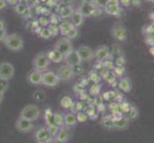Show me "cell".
<instances>
[{
  "label": "cell",
  "mask_w": 154,
  "mask_h": 143,
  "mask_svg": "<svg viewBox=\"0 0 154 143\" xmlns=\"http://www.w3.org/2000/svg\"><path fill=\"white\" fill-rule=\"evenodd\" d=\"M35 139L38 143H48L51 137L47 127H40V128L36 130L35 134Z\"/></svg>",
  "instance_id": "cell-14"
},
{
  "label": "cell",
  "mask_w": 154,
  "mask_h": 143,
  "mask_svg": "<svg viewBox=\"0 0 154 143\" xmlns=\"http://www.w3.org/2000/svg\"><path fill=\"white\" fill-rule=\"evenodd\" d=\"M4 94H5V90H3V89L0 88V102L2 101L3 97H4Z\"/></svg>",
  "instance_id": "cell-43"
},
{
  "label": "cell",
  "mask_w": 154,
  "mask_h": 143,
  "mask_svg": "<svg viewBox=\"0 0 154 143\" xmlns=\"http://www.w3.org/2000/svg\"><path fill=\"white\" fill-rule=\"evenodd\" d=\"M82 3H94V0H82Z\"/></svg>",
  "instance_id": "cell-47"
},
{
  "label": "cell",
  "mask_w": 154,
  "mask_h": 143,
  "mask_svg": "<svg viewBox=\"0 0 154 143\" xmlns=\"http://www.w3.org/2000/svg\"><path fill=\"white\" fill-rule=\"evenodd\" d=\"M57 75L58 77H60V79L61 81H68L75 76L73 68L66 65V64L58 68V70L57 72Z\"/></svg>",
  "instance_id": "cell-9"
},
{
  "label": "cell",
  "mask_w": 154,
  "mask_h": 143,
  "mask_svg": "<svg viewBox=\"0 0 154 143\" xmlns=\"http://www.w3.org/2000/svg\"><path fill=\"white\" fill-rule=\"evenodd\" d=\"M73 1H74V0H62V2L64 4H66V5H70Z\"/></svg>",
  "instance_id": "cell-46"
},
{
  "label": "cell",
  "mask_w": 154,
  "mask_h": 143,
  "mask_svg": "<svg viewBox=\"0 0 154 143\" xmlns=\"http://www.w3.org/2000/svg\"><path fill=\"white\" fill-rule=\"evenodd\" d=\"M73 102H72V99L69 97H64L61 100V105L63 106L64 108H70L72 106Z\"/></svg>",
  "instance_id": "cell-32"
},
{
  "label": "cell",
  "mask_w": 154,
  "mask_h": 143,
  "mask_svg": "<svg viewBox=\"0 0 154 143\" xmlns=\"http://www.w3.org/2000/svg\"><path fill=\"white\" fill-rule=\"evenodd\" d=\"M149 54L152 55V56H154V45L153 46H150V48H149Z\"/></svg>",
  "instance_id": "cell-45"
},
{
  "label": "cell",
  "mask_w": 154,
  "mask_h": 143,
  "mask_svg": "<svg viewBox=\"0 0 154 143\" xmlns=\"http://www.w3.org/2000/svg\"><path fill=\"white\" fill-rule=\"evenodd\" d=\"M60 81V79L57 76V73L52 71H45L42 73V84L46 87H56Z\"/></svg>",
  "instance_id": "cell-4"
},
{
  "label": "cell",
  "mask_w": 154,
  "mask_h": 143,
  "mask_svg": "<svg viewBox=\"0 0 154 143\" xmlns=\"http://www.w3.org/2000/svg\"><path fill=\"white\" fill-rule=\"evenodd\" d=\"M7 6V1L6 0H0V10L5 9Z\"/></svg>",
  "instance_id": "cell-41"
},
{
  "label": "cell",
  "mask_w": 154,
  "mask_h": 143,
  "mask_svg": "<svg viewBox=\"0 0 154 143\" xmlns=\"http://www.w3.org/2000/svg\"><path fill=\"white\" fill-rule=\"evenodd\" d=\"M79 34V31H78V28L76 27H74L72 30H70L68 31V33L65 34V37L69 38V39H74V38H76L77 36Z\"/></svg>",
  "instance_id": "cell-30"
},
{
  "label": "cell",
  "mask_w": 154,
  "mask_h": 143,
  "mask_svg": "<svg viewBox=\"0 0 154 143\" xmlns=\"http://www.w3.org/2000/svg\"><path fill=\"white\" fill-rule=\"evenodd\" d=\"M78 10L81 13L84 17L87 16H92L95 15L98 10V8L94 3H82L79 5Z\"/></svg>",
  "instance_id": "cell-12"
},
{
  "label": "cell",
  "mask_w": 154,
  "mask_h": 143,
  "mask_svg": "<svg viewBox=\"0 0 154 143\" xmlns=\"http://www.w3.org/2000/svg\"><path fill=\"white\" fill-rule=\"evenodd\" d=\"M116 66H120V67H124V65L125 64V59L123 56H119L117 57L116 62H115Z\"/></svg>",
  "instance_id": "cell-35"
},
{
  "label": "cell",
  "mask_w": 154,
  "mask_h": 143,
  "mask_svg": "<svg viewBox=\"0 0 154 143\" xmlns=\"http://www.w3.org/2000/svg\"><path fill=\"white\" fill-rule=\"evenodd\" d=\"M118 85H119V88L121 91H123L125 93H130L131 89H132V84H131V80L129 79V77L121 78Z\"/></svg>",
  "instance_id": "cell-21"
},
{
  "label": "cell",
  "mask_w": 154,
  "mask_h": 143,
  "mask_svg": "<svg viewBox=\"0 0 154 143\" xmlns=\"http://www.w3.org/2000/svg\"><path fill=\"white\" fill-rule=\"evenodd\" d=\"M7 1V4H10V5H15L19 2V0H6Z\"/></svg>",
  "instance_id": "cell-42"
},
{
  "label": "cell",
  "mask_w": 154,
  "mask_h": 143,
  "mask_svg": "<svg viewBox=\"0 0 154 143\" xmlns=\"http://www.w3.org/2000/svg\"><path fill=\"white\" fill-rule=\"evenodd\" d=\"M14 75V67L10 62L0 63V79L9 81Z\"/></svg>",
  "instance_id": "cell-6"
},
{
  "label": "cell",
  "mask_w": 154,
  "mask_h": 143,
  "mask_svg": "<svg viewBox=\"0 0 154 143\" xmlns=\"http://www.w3.org/2000/svg\"><path fill=\"white\" fill-rule=\"evenodd\" d=\"M114 72L116 76H122L125 72V68L124 67H120V66H116V68H114Z\"/></svg>",
  "instance_id": "cell-36"
},
{
  "label": "cell",
  "mask_w": 154,
  "mask_h": 143,
  "mask_svg": "<svg viewBox=\"0 0 154 143\" xmlns=\"http://www.w3.org/2000/svg\"><path fill=\"white\" fill-rule=\"evenodd\" d=\"M63 120H64V126L68 128H73L78 124V118L73 113H67L63 115Z\"/></svg>",
  "instance_id": "cell-20"
},
{
  "label": "cell",
  "mask_w": 154,
  "mask_h": 143,
  "mask_svg": "<svg viewBox=\"0 0 154 143\" xmlns=\"http://www.w3.org/2000/svg\"><path fill=\"white\" fill-rule=\"evenodd\" d=\"M39 24L42 26V27H47L48 25H50V17L46 16V15H43L38 19Z\"/></svg>",
  "instance_id": "cell-33"
},
{
  "label": "cell",
  "mask_w": 154,
  "mask_h": 143,
  "mask_svg": "<svg viewBox=\"0 0 154 143\" xmlns=\"http://www.w3.org/2000/svg\"><path fill=\"white\" fill-rule=\"evenodd\" d=\"M39 116H40V110L38 108V106L35 104L26 105L19 113V118L30 120L32 122L38 120L39 118Z\"/></svg>",
  "instance_id": "cell-1"
},
{
  "label": "cell",
  "mask_w": 154,
  "mask_h": 143,
  "mask_svg": "<svg viewBox=\"0 0 154 143\" xmlns=\"http://www.w3.org/2000/svg\"><path fill=\"white\" fill-rule=\"evenodd\" d=\"M2 30H6V22L0 18V31H2Z\"/></svg>",
  "instance_id": "cell-40"
},
{
  "label": "cell",
  "mask_w": 154,
  "mask_h": 143,
  "mask_svg": "<svg viewBox=\"0 0 154 143\" xmlns=\"http://www.w3.org/2000/svg\"><path fill=\"white\" fill-rule=\"evenodd\" d=\"M46 55H47V56H48L49 60L51 62H54V63H60L64 59V55H63L61 52H58L57 50H56L55 48L47 52Z\"/></svg>",
  "instance_id": "cell-18"
},
{
  "label": "cell",
  "mask_w": 154,
  "mask_h": 143,
  "mask_svg": "<svg viewBox=\"0 0 154 143\" xmlns=\"http://www.w3.org/2000/svg\"><path fill=\"white\" fill-rule=\"evenodd\" d=\"M105 13L110 15H114V16H118L121 13V8L120 4H107L104 8Z\"/></svg>",
  "instance_id": "cell-22"
},
{
  "label": "cell",
  "mask_w": 154,
  "mask_h": 143,
  "mask_svg": "<svg viewBox=\"0 0 154 143\" xmlns=\"http://www.w3.org/2000/svg\"><path fill=\"white\" fill-rule=\"evenodd\" d=\"M69 18H70V21L76 28L81 27V26L82 25V23H83V21H84V16L79 12L78 10H74L73 13L71 14V16Z\"/></svg>",
  "instance_id": "cell-19"
},
{
  "label": "cell",
  "mask_w": 154,
  "mask_h": 143,
  "mask_svg": "<svg viewBox=\"0 0 154 143\" xmlns=\"http://www.w3.org/2000/svg\"><path fill=\"white\" fill-rule=\"evenodd\" d=\"M73 7L71 6V5H66V6L62 7L60 10V16L62 17V18H69L71 16V14L73 13L74 12Z\"/></svg>",
  "instance_id": "cell-24"
},
{
  "label": "cell",
  "mask_w": 154,
  "mask_h": 143,
  "mask_svg": "<svg viewBox=\"0 0 154 143\" xmlns=\"http://www.w3.org/2000/svg\"><path fill=\"white\" fill-rule=\"evenodd\" d=\"M99 92H100V87H99L98 85H94V86L91 88V93H93L94 94H97Z\"/></svg>",
  "instance_id": "cell-39"
},
{
  "label": "cell",
  "mask_w": 154,
  "mask_h": 143,
  "mask_svg": "<svg viewBox=\"0 0 154 143\" xmlns=\"http://www.w3.org/2000/svg\"><path fill=\"white\" fill-rule=\"evenodd\" d=\"M129 127V119L127 118H120L112 120V129L125 131Z\"/></svg>",
  "instance_id": "cell-16"
},
{
  "label": "cell",
  "mask_w": 154,
  "mask_h": 143,
  "mask_svg": "<svg viewBox=\"0 0 154 143\" xmlns=\"http://www.w3.org/2000/svg\"><path fill=\"white\" fill-rule=\"evenodd\" d=\"M14 10H15V12H17V13H18L20 15H23L24 13L28 10V7H27V5H26V4L18 2L17 4L14 5Z\"/></svg>",
  "instance_id": "cell-27"
},
{
  "label": "cell",
  "mask_w": 154,
  "mask_h": 143,
  "mask_svg": "<svg viewBox=\"0 0 154 143\" xmlns=\"http://www.w3.org/2000/svg\"><path fill=\"white\" fill-rule=\"evenodd\" d=\"M94 4L96 5V7L104 9L106 5L108 4V2H107V0H94Z\"/></svg>",
  "instance_id": "cell-34"
},
{
  "label": "cell",
  "mask_w": 154,
  "mask_h": 143,
  "mask_svg": "<svg viewBox=\"0 0 154 143\" xmlns=\"http://www.w3.org/2000/svg\"><path fill=\"white\" fill-rule=\"evenodd\" d=\"M27 81L32 85H41L42 84V72L33 69L27 75Z\"/></svg>",
  "instance_id": "cell-15"
},
{
  "label": "cell",
  "mask_w": 154,
  "mask_h": 143,
  "mask_svg": "<svg viewBox=\"0 0 154 143\" xmlns=\"http://www.w3.org/2000/svg\"><path fill=\"white\" fill-rule=\"evenodd\" d=\"M50 63L51 61L49 60V58L45 52H39L33 59V68L35 70H38L43 73L49 67Z\"/></svg>",
  "instance_id": "cell-3"
},
{
  "label": "cell",
  "mask_w": 154,
  "mask_h": 143,
  "mask_svg": "<svg viewBox=\"0 0 154 143\" xmlns=\"http://www.w3.org/2000/svg\"><path fill=\"white\" fill-rule=\"evenodd\" d=\"M108 4H120V0H107Z\"/></svg>",
  "instance_id": "cell-44"
},
{
  "label": "cell",
  "mask_w": 154,
  "mask_h": 143,
  "mask_svg": "<svg viewBox=\"0 0 154 143\" xmlns=\"http://www.w3.org/2000/svg\"><path fill=\"white\" fill-rule=\"evenodd\" d=\"M47 129H48V132H49V135H50V137L51 139H55V136H57V132H58V129H60V127H57L56 125H51L49 127H47Z\"/></svg>",
  "instance_id": "cell-29"
},
{
  "label": "cell",
  "mask_w": 154,
  "mask_h": 143,
  "mask_svg": "<svg viewBox=\"0 0 154 143\" xmlns=\"http://www.w3.org/2000/svg\"><path fill=\"white\" fill-rule=\"evenodd\" d=\"M49 31H51L52 36H57L58 34H60V28H58V25H55V24H50L48 27Z\"/></svg>",
  "instance_id": "cell-31"
},
{
  "label": "cell",
  "mask_w": 154,
  "mask_h": 143,
  "mask_svg": "<svg viewBox=\"0 0 154 143\" xmlns=\"http://www.w3.org/2000/svg\"><path fill=\"white\" fill-rule=\"evenodd\" d=\"M6 36H7L6 30H2V31H0V41H4V39L6 38Z\"/></svg>",
  "instance_id": "cell-37"
},
{
  "label": "cell",
  "mask_w": 154,
  "mask_h": 143,
  "mask_svg": "<svg viewBox=\"0 0 154 143\" xmlns=\"http://www.w3.org/2000/svg\"><path fill=\"white\" fill-rule=\"evenodd\" d=\"M138 116H139V110H138V108L135 107V106H132V107H130L129 110L127 111L126 118L129 120H131V119H136Z\"/></svg>",
  "instance_id": "cell-25"
},
{
  "label": "cell",
  "mask_w": 154,
  "mask_h": 143,
  "mask_svg": "<svg viewBox=\"0 0 154 143\" xmlns=\"http://www.w3.org/2000/svg\"><path fill=\"white\" fill-rule=\"evenodd\" d=\"M77 52H78V54H79V57H81L82 62L91 60L94 56V51L90 47L85 46V45L79 46L77 49Z\"/></svg>",
  "instance_id": "cell-13"
},
{
  "label": "cell",
  "mask_w": 154,
  "mask_h": 143,
  "mask_svg": "<svg viewBox=\"0 0 154 143\" xmlns=\"http://www.w3.org/2000/svg\"><path fill=\"white\" fill-rule=\"evenodd\" d=\"M110 51L109 48L106 46H100L97 48V50L94 52V55L96 56V58L99 61H104L109 57Z\"/></svg>",
  "instance_id": "cell-17"
},
{
  "label": "cell",
  "mask_w": 154,
  "mask_h": 143,
  "mask_svg": "<svg viewBox=\"0 0 154 143\" xmlns=\"http://www.w3.org/2000/svg\"><path fill=\"white\" fill-rule=\"evenodd\" d=\"M53 118V124L57 126V127H61L64 125V120H63V115L60 114H54L52 116Z\"/></svg>",
  "instance_id": "cell-26"
},
{
  "label": "cell",
  "mask_w": 154,
  "mask_h": 143,
  "mask_svg": "<svg viewBox=\"0 0 154 143\" xmlns=\"http://www.w3.org/2000/svg\"><path fill=\"white\" fill-rule=\"evenodd\" d=\"M131 2H132V0H120V4H122L125 7L129 6V5L131 4Z\"/></svg>",
  "instance_id": "cell-38"
},
{
  "label": "cell",
  "mask_w": 154,
  "mask_h": 143,
  "mask_svg": "<svg viewBox=\"0 0 154 143\" xmlns=\"http://www.w3.org/2000/svg\"><path fill=\"white\" fill-rule=\"evenodd\" d=\"M14 126H15V129H17L19 133H22V134L29 133V132H31L34 128V125L32 121L24 119L22 118H19V116H18V118L15 120Z\"/></svg>",
  "instance_id": "cell-8"
},
{
  "label": "cell",
  "mask_w": 154,
  "mask_h": 143,
  "mask_svg": "<svg viewBox=\"0 0 154 143\" xmlns=\"http://www.w3.org/2000/svg\"><path fill=\"white\" fill-rule=\"evenodd\" d=\"M148 2H151V3H154V0H146Z\"/></svg>",
  "instance_id": "cell-48"
},
{
  "label": "cell",
  "mask_w": 154,
  "mask_h": 143,
  "mask_svg": "<svg viewBox=\"0 0 154 143\" xmlns=\"http://www.w3.org/2000/svg\"><path fill=\"white\" fill-rule=\"evenodd\" d=\"M111 34L113 38L118 41H125L127 38V31L125 27L121 23H116L111 29Z\"/></svg>",
  "instance_id": "cell-7"
},
{
  "label": "cell",
  "mask_w": 154,
  "mask_h": 143,
  "mask_svg": "<svg viewBox=\"0 0 154 143\" xmlns=\"http://www.w3.org/2000/svg\"><path fill=\"white\" fill-rule=\"evenodd\" d=\"M66 65L70 66V67H75V66H78V65H82V59L81 57H79V54L77 50H72L69 54H67L66 55H64V59Z\"/></svg>",
  "instance_id": "cell-10"
},
{
  "label": "cell",
  "mask_w": 154,
  "mask_h": 143,
  "mask_svg": "<svg viewBox=\"0 0 154 143\" xmlns=\"http://www.w3.org/2000/svg\"><path fill=\"white\" fill-rule=\"evenodd\" d=\"M71 133H70V128H68L66 126H61L58 129V132L57 136H55V141L57 143H67L70 140Z\"/></svg>",
  "instance_id": "cell-11"
},
{
  "label": "cell",
  "mask_w": 154,
  "mask_h": 143,
  "mask_svg": "<svg viewBox=\"0 0 154 143\" xmlns=\"http://www.w3.org/2000/svg\"><path fill=\"white\" fill-rule=\"evenodd\" d=\"M54 48L60 52H61L63 55H66L74 49L71 39H69L67 37H62L58 39L55 43Z\"/></svg>",
  "instance_id": "cell-5"
},
{
  "label": "cell",
  "mask_w": 154,
  "mask_h": 143,
  "mask_svg": "<svg viewBox=\"0 0 154 143\" xmlns=\"http://www.w3.org/2000/svg\"><path fill=\"white\" fill-rule=\"evenodd\" d=\"M75 26L72 24L70 20H63L61 23L58 25V28H60V34L65 35L69 31L72 30Z\"/></svg>",
  "instance_id": "cell-23"
},
{
  "label": "cell",
  "mask_w": 154,
  "mask_h": 143,
  "mask_svg": "<svg viewBox=\"0 0 154 143\" xmlns=\"http://www.w3.org/2000/svg\"><path fill=\"white\" fill-rule=\"evenodd\" d=\"M4 44L6 46L7 49L13 52H18L22 50L24 46V41L23 38L17 34H7L6 38L4 39Z\"/></svg>",
  "instance_id": "cell-2"
},
{
  "label": "cell",
  "mask_w": 154,
  "mask_h": 143,
  "mask_svg": "<svg viewBox=\"0 0 154 143\" xmlns=\"http://www.w3.org/2000/svg\"><path fill=\"white\" fill-rule=\"evenodd\" d=\"M38 34H39L40 37L44 38V39H49L52 36L51 31H49L48 28H46V27H42L40 29V31H38Z\"/></svg>",
  "instance_id": "cell-28"
}]
</instances>
